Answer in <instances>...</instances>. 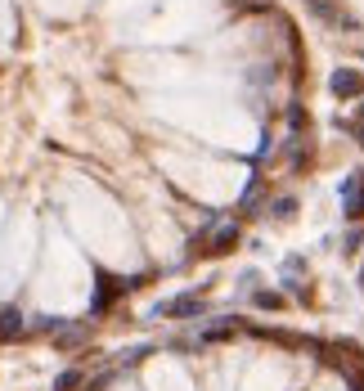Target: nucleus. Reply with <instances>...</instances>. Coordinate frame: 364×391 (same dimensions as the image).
I'll return each instance as SVG.
<instances>
[{
    "label": "nucleus",
    "mask_w": 364,
    "mask_h": 391,
    "mask_svg": "<svg viewBox=\"0 0 364 391\" xmlns=\"http://www.w3.org/2000/svg\"><path fill=\"white\" fill-rule=\"evenodd\" d=\"M238 243V221H220L212 230L194 234V256H225Z\"/></svg>",
    "instance_id": "nucleus-1"
},
{
    "label": "nucleus",
    "mask_w": 364,
    "mask_h": 391,
    "mask_svg": "<svg viewBox=\"0 0 364 391\" xmlns=\"http://www.w3.org/2000/svg\"><path fill=\"white\" fill-rule=\"evenodd\" d=\"M144 279H117V274H108V270H99V283H94V301H90V315H104L113 306L117 297H126L131 288H140Z\"/></svg>",
    "instance_id": "nucleus-2"
},
{
    "label": "nucleus",
    "mask_w": 364,
    "mask_h": 391,
    "mask_svg": "<svg viewBox=\"0 0 364 391\" xmlns=\"http://www.w3.org/2000/svg\"><path fill=\"white\" fill-rule=\"evenodd\" d=\"M203 310H207L203 292H180V297H171V301H158L153 315H162V319H198Z\"/></svg>",
    "instance_id": "nucleus-3"
},
{
    "label": "nucleus",
    "mask_w": 364,
    "mask_h": 391,
    "mask_svg": "<svg viewBox=\"0 0 364 391\" xmlns=\"http://www.w3.org/2000/svg\"><path fill=\"white\" fill-rule=\"evenodd\" d=\"M342 212H347L351 221H364V171H356V176L342 185Z\"/></svg>",
    "instance_id": "nucleus-4"
},
{
    "label": "nucleus",
    "mask_w": 364,
    "mask_h": 391,
    "mask_svg": "<svg viewBox=\"0 0 364 391\" xmlns=\"http://www.w3.org/2000/svg\"><path fill=\"white\" fill-rule=\"evenodd\" d=\"M23 333H27L23 310H18V306H5V310H0V342H18Z\"/></svg>",
    "instance_id": "nucleus-5"
},
{
    "label": "nucleus",
    "mask_w": 364,
    "mask_h": 391,
    "mask_svg": "<svg viewBox=\"0 0 364 391\" xmlns=\"http://www.w3.org/2000/svg\"><path fill=\"white\" fill-rule=\"evenodd\" d=\"M329 90L338 94V99H351V94H360V90H364V81H360V72L338 68V72H333V81H329Z\"/></svg>",
    "instance_id": "nucleus-6"
},
{
    "label": "nucleus",
    "mask_w": 364,
    "mask_h": 391,
    "mask_svg": "<svg viewBox=\"0 0 364 391\" xmlns=\"http://www.w3.org/2000/svg\"><path fill=\"white\" fill-rule=\"evenodd\" d=\"M234 333H238V324L225 319V324H212V328H203V333H198V342H220V338H234Z\"/></svg>",
    "instance_id": "nucleus-7"
},
{
    "label": "nucleus",
    "mask_w": 364,
    "mask_h": 391,
    "mask_svg": "<svg viewBox=\"0 0 364 391\" xmlns=\"http://www.w3.org/2000/svg\"><path fill=\"white\" fill-rule=\"evenodd\" d=\"M76 387H85V374H81V369H63V374L54 378V391H76Z\"/></svg>",
    "instance_id": "nucleus-8"
},
{
    "label": "nucleus",
    "mask_w": 364,
    "mask_h": 391,
    "mask_svg": "<svg viewBox=\"0 0 364 391\" xmlns=\"http://www.w3.org/2000/svg\"><path fill=\"white\" fill-rule=\"evenodd\" d=\"M252 301L261 310H279L283 306V292H274V288H261V292H252Z\"/></svg>",
    "instance_id": "nucleus-9"
},
{
    "label": "nucleus",
    "mask_w": 364,
    "mask_h": 391,
    "mask_svg": "<svg viewBox=\"0 0 364 391\" xmlns=\"http://www.w3.org/2000/svg\"><path fill=\"white\" fill-rule=\"evenodd\" d=\"M292 212H297L292 198H279V203H274V221H292Z\"/></svg>",
    "instance_id": "nucleus-10"
}]
</instances>
